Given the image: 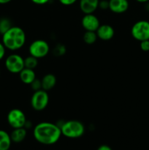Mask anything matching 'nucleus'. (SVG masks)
<instances>
[{"mask_svg":"<svg viewBox=\"0 0 149 150\" xmlns=\"http://www.w3.org/2000/svg\"><path fill=\"white\" fill-rule=\"evenodd\" d=\"M97 38L98 37L96 32H92V31H86L83 37V41L89 45H92L94 43Z\"/></svg>","mask_w":149,"mask_h":150,"instance_id":"nucleus-17","label":"nucleus"},{"mask_svg":"<svg viewBox=\"0 0 149 150\" xmlns=\"http://www.w3.org/2000/svg\"><path fill=\"white\" fill-rule=\"evenodd\" d=\"M42 83V89L45 91L51 90V89L56 86V78L53 74L48 73L43 76L42 79L41 80Z\"/></svg>","mask_w":149,"mask_h":150,"instance_id":"nucleus-14","label":"nucleus"},{"mask_svg":"<svg viewBox=\"0 0 149 150\" xmlns=\"http://www.w3.org/2000/svg\"><path fill=\"white\" fill-rule=\"evenodd\" d=\"M5 51L6 48L4 47V45H3L2 42H0V60H1L4 57V55H5Z\"/></svg>","mask_w":149,"mask_h":150,"instance_id":"nucleus-25","label":"nucleus"},{"mask_svg":"<svg viewBox=\"0 0 149 150\" xmlns=\"http://www.w3.org/2000/svg\"><path fill=\"white\" fill-rule=\"evenodd\" d=\"M99 7L102 10L109 9V1L108 0H101L99 2Z\"/></svg>","mask_w":149,"mask_h":150,"instance_id":"nucleus-22","label":"nucleus"},{"mask_svg":"<svg viewBox=\"0 0 149 150\" xmlns=\"http://www.w3.org/2000/svg\"><path fill=\"white\" fill-rule=\"evenodd\" d=\"M1 42L7 49L17 51L24 45L26 42V34L22 28L13 26L2 35Z\"/></svg>","mask_w":149,"mask_h":150,"instance_id":"nucleus-2","label":"nucleus"},{"mask_svg":"<svg viewBox=\"0 0 149 150\" xmlns=\"http://www.w3.org/2000/svg\"><path fill=\"white\" fill-rule=\"evenodd\" d=\"M82 26L86 31L96 32L99 26H100L99 20L96 16L91 14H85L82 18Z\"/></svg>","mask_w":149,"mask_h":150,"instance_id":"nucleus-9","label":"nucleus"},{"mask_svg":"<svg viewBox=\"0 0 149 150\" xmlns=\"http://www.w3.org/2000/svg\"><path fill=\"white\" fill-rule=\"evenodd\" d=\"M38 64V59L32 57V56H29L24 59V65L26 68L34 69L37 66Z\"/></svg>","mask_w":149,"mask_h":150,"instance_id":"nucleus-19","label":"nucleus"},{"mask_svg":"<svg viewBox=\"0 0 149 150\" xmlns=\"http://www.w3.org/2000/svg\"><path fill=\"white\" fill-rule=\"evenodd\" d=\"M128 0H109V9L111 12L121 14L127 12L129 9Z\"/></svg>","mask_w":149,"mask_h":150,"instance_id":"nucleus-10","label":"nucleus"},{"mask_svg":"<svg viewBox=\"0 0 149 150\" xmlns=\"http://www.w3.org/2000/svg\"><path fill=\"white\" fill-rule=\"evenodd\" d=\"M140 48L143 51H149V40L140 42Z\"/></svg>","mask_w":149,"mask_h":150,"instance_id":"nucleus-21","label":"nucleus"},{"mask_svg":"<svg viewBox=\"0 0 149 150\" xmlns=\"http://www.w3.org/2000/svg\"><path fill=\"white\" fill-rule=\"evenodd\" d=\"M145 9L146 10H148V11H149V1L148 2H147V3H145Z\"/></svg>","mask_w":149,"mask_h":150,"instance_id":"nucleus-30","label":"nucleus"},{"mask_svg":"<svg viewBox=\"0 0 149 150\" xmlns=\"http://www.w3.org/2000/svg\"><path fill=\"white\" fill-rule=\"evenodd\" d=\"M7 122L13 129L24 127L26 118L23 111L18 108H13L9 111L7 117Z\"/></svg>","mask_w":149,"mask_h":150,"instance_id":"nucleus-8","label":"nucleus"},{"mask_svg":"<svg viewBox=\"0 0 149 150\" xmlns=\"http://www.w3.org/2000/svg\"><path fill=\"white\" fill-rule=\"evenodd\" d=\"M131 34L140 42L149 40V21L141 20L136 22L131 27Z\"/></svg>","mask_w":149,"mask_h":150,"instance_id":"nucleus-5","label":"nucleus"},{"mask_svg":"<svg viewBox=\"0 0 149 150\" xmlns=\"http://www.w3.org/2000/svg\"><path fill=\"white\" fill-rule=\"evenodd\" d=\"M29 51L32 57L37 59H41L48 55L50 51V46L45 40H36L30 44Z\"/></svg>","mask_w":149,"mask_h":150,"instance_id":"nucleus-6","label":"nucleus"},{"mask_svg":"<svg viewBox=\"0 0 149 150\" xmlns=\"http://www.w3.org/2000/svg\"><path fill=\"white\" fill-rule=\"evenodd\" d=\"M61 134L70 139H77L84 134L85 127L83 123L77 120H69L64 122L61 126Z\"/></svg>","mask_w":149,"mask_h":150,"instance_id":"nucleus-3","label":"nucleus"},{"mask_svg":"<svg viewBox=\"0 0 149 150\" xmlns=\"http://www.w3.org/2000/svg\"><path fill=\"white\" fill-rule=\"evenodd\" d=\"M33 133L34 139L39 143L45 145L54 144L62 135L59 126L48 122L37 125L34 128Z\"/></svg>","mask_w":149,"mask_h":150,"instance_id":"nucleus-1","label":"nucleus"},{"mask_svg":"<svg viewBox=\"0 0 149 150\" xmlns=\"http://www.w3.org/2000/svg\"><path fill=\"white\" fill-rule=\"evenodd\" d=\"M97 150H112V149L108 145H101Z\"/></svg>","mask_w":149,"mask_h":150,"instance_id":"nucleus-27","label":"nucleus"},{"mask_svg":"<svg viewBox=\"0 0 149 150\" xmlns=\"http://www.w3.org/2000/svg\"><path fill=\"white\" fill-rule=\"evenodd\" d=\"M11 143L10 135L4 130H0V150H9Z\"/></svg>","mask_w":149,"mask_h":150,"instance_id":"nucleus-16","label":"nucleus"},{"mask_svg":"<svg viewBox=\"0 0 149 150\" xmlns=\"http://www.w3.org/2000/svg\"><path fill=\"white\" fill-rule=\"evenodd\" d=\"M99 0H80V9L84 14H91L99 7Z\"/></svg>","mask_w":149,"mask_h":150,"instance_id":"nucleus-12","label":"nucleus"},{"mask_svg":"<svg viewBox=\"0 0 149 150\" xmlns=\"http://www.w3.org/2000/svg\"><path fill=\"white\" fill-rule=\"evenodd\" d=\"M96 33L99 39L104 41H108L113 38L115 31L113 28L110 25L104 24L99 26L97 30L96 31Z\"/></svg>","mask_w":149,"mask_h":150,"instance_id":"nucleus-11","label":"nucleus"},{"mask_svg":"<svg viewBox=\"0 0 149 150\" xmlns=\"http://www.w3.org/2000/svg\"><path fill=\"white\" fill-rule=\"evenodd\" d=\"M11 21L7 18H2L0 19V34L4 35L7 31L12 27Z\"/></svg>","mask_w":149,"mask_h":150,"instance_id":"nucleus-18","label":"nucleus"},{"mask_svg":"<svg viewBox=\"0 0 149 150\" xmlns=\"http://www.w3.org/2000/svg\"><path fill=\"white\" fill-rule=\"evenodd\" d=\"M137 1H138V2L140 3H147L148 2L149 0H136Z\"/></svg>","mask_w":149,"mask_h":150,"instance_id":"nucleus-29","label":"nucleus"},{"mask_svg":"<svg viewBox=\"0 0 149 150\" xmlns=\"http://www.w3.org/2000/svg\"><path fill=\"white\" fill-rule=\"evenodd\" d=\"M6 69L11 73H20L25 68L24 59L20 55L13 54L9 55L5 59Z\"/></svg>","mask_w":149,"mask_h":150,"instance_id":"nucleus-7","label":"nucleus"},{"mask_svg":"<svg viewBox=\"0 0 149 150\" xmlns=\"http://www.w3.org/2000/svg\"><path fill=\"white\" fill-rule=\"evenodd\" d=\"M58 1H59V2L61 3V4H63V5L70 6L74 4V3L77 1V0H58Z\"/></svg>","mask_w":149,"mask_h":150,"instance_id":"nucleus-24","label":"nucleus"},{"mask_svg":"<svg viewBox=\"0 0 149 150\" xmlns=\"http://www.w3.org/2000/svg\"><path fill=\"white\" fill-rule=\"evenodd\" d=\"M19 76L20 81L26 84H31L36 79V74L34 70L26 67L19 73Z\"/></svg>","mask_w":149,"mask_h":150,"instance_id":"nucleus-13","label":"nucleus"},{"mask_svg":"<svg viewBox=\"0 0 149 150\" xmlns=\"http://www.w3.org/2000/svg\"><path fill=\"white\" fill-rule=\"evenodd\" d=\"M33 3L36 4H39V5H42V4H45L50 1V0H31Z\"/></svg>","mask_w":149,"mask_h":150,"instance_id":"nucleus-26","label":"nucleus"},{"mask_svg":"<svg viewBox=\"0 0 149 150\" xmlns=\"http://www.w3.org/2000/svg\"><path fill=\"white\" fill-rule=\"evenodd\" d=\"M12 0H0V4H5L10 2Z\"/></svg>","mask_w":149,"mask_h":150,"instance_id":"nucleus-28","label":"nucleus"},{"mask_svg":"<svg viewBox=\"0 0 149 150\" xmlns=\"http://www.w3.org/2000/svg\"><path fill=\"white\" fill-rule=\"evenodd\" d=\"M54 51H56V54H58V55H62V54H64V53H65L66 49L65 48H64V45H57L55 48Z\"/></svg>","mask_w":149,"mask_h":150,"instance_id":"nucleus-23","label":"nucleus"},{"mask_svg":"<svg viewBox=\"0 0 149 150\" xmlns=\"http://www.w3.org/2000/svg\"><path fill=\"white\" fill-rule=\"evenodd\" d=\"M49 103V96L47 91L44 89L35 91L31 98V105L37 111L45 109Z\"/></svg>","mask_w":149,"mask_h":150,"instance_id":"nucleus-4","label":"nucleus"},{"mask_svg":"<svg viewBox=\"0 0 149 150\" xmlns=\"http://www.w3.org/2000/svg\"><path fill=\"white\" fill-rule=\"evenodd\" d=\"M31 87L33 89L34 91H37L39 89H42V83H41V81L38 80V79H35L32 83H31Z\"/></svg>","mask_w":149,"mask_h":150,"instance_id":"nucleus-20","label":"nucleus"},{"mask_svg":"<svg viewBox=\"0 0 149 150\" xmlns=\"http://www.w3.org/2000/svg\"><path fill=\"white\" fill-rule=\"evenodd\" d=\"M26 130L24 127L13 129V132L10 134L12 142L15 143H20L25 139L26 136Z\"/></svg>","mask_w":149,"mask_h":150,"instance_id":"nucleus-15","label":"nucleus"}]
</instances>
